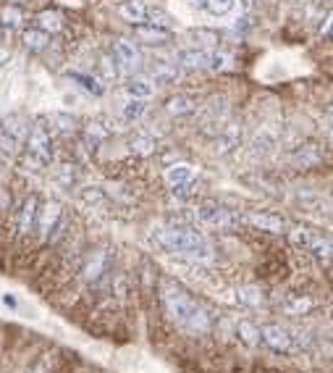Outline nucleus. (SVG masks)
I'll use <instances>...</instances> for the list:
<instances>
[{
	"mask_svg": "<svg viewBox=\"0 0 333 373\" xmlns=\"http://www.w3.org/2000/svg\"><path fill=\"white\" fill-rule=\"evenodd\" d=\"M284 313L286 315H307L315 308V299L307 297V295H289V297L281 302Z\"/></svg>",
	"mask_w": 333,
	"mask_h": 373,
	"instance_id": "6ab92c4d",
	"label": "nucleus"
},
{
	"mask_svg": "<svg viewBox=\"0 0 333 373\" xmlns=\"http://www.w3.org/2000/svg\"><path fill=\"white\" fill-rule=\"evenodd\" d=\"M24 24V11L19 5H5L0 11V27H8V30H16Z\"/></svg>",
	"mask_w": 333,
	"mask_h": 373,
	"instance_id": "bb28decb",
	"label": "nucleus"
},
{
	"mask_svg": "<svg viewBox=\"0 0 333 373\" xmlns=\"http://www.w3.org/2000/svg\"><path fill=\"white\" fill-rule=\"evenodd\" d=\"M286 234H289L291 242H294L297 247H302V250H307V245H310V239H312V231H310L307 226H289Z\"/></svg>",
	"mask_w": 333,
	"mask_h": 373,
	"instance_id": "7c9ffc66",
	"label": "nucleus"
},
{
	"mask_svg": "<svg viewBox=\"0 0 333 373\" xmlns=\"http://www.w3.org/2000/svg\"><path fill=\"white\" fill-rule=\"evenodd\" d=\"M134 34H137V40H142L147 45H165V43L171 40V32L152 27V24H139V27L134 30Z\"/></svg>",
	"mask_w": 333,
	"mask_h": 373,
	"instance_id": "dca6fc26",
	"label": "nucleus"
},
{
	"mask_svg": "<svg viewBox=\"0 0 333 373\" xmlns=\"http://www.w3.org/2000/svg\"><path fill=\"white\" fill-rule=\"evenodd\" d=\"M34 27L43 30L45 34H58L63 30V16H60V11H50V8L40 11L37 19H34Z\"/></svg>",
	"mask_w": 333,
	"mask_h": 373,
	"instance_id": "aec40b11",
	"label": "nucleus"
},
{
	"mask_svg": "<svg viewBox=\"0 0 333 373\" xmlns=\"http://www.w3.org/2000/svg\"><path fill=\"white\" fill-rule=\"evenodd\" d=\"M118 16H121L124 21L134 24V27H139V24L147 21V5L139 3V0H126V3L118 5Z\"/></svg>",
	"mask_w": 333,
	"mask_h": 373,
	"instance_id": "2eb2a0df",
	"label": "nucleus"
},
{
	"mask_svg": "<svg viewBox=\"0 0 333 373\" xmlns=\"http://www.w3.org/2000/svg\"><path fill=\"white\" fill-rule=\"evenodd\" d=\"M307 250L315 255L318 260H331V239L328 237H320V234H312V239H310V245H307Z\"/></svg>",
	"mask_w": 333,
	"mask_h": 373,
	"instance_id": "a878e982",
	"label": "nucleus"
},
{
	"mask_svg": "<svg viewBox=\"0 0 333 373\" xmlns=\"http://www.w3.org/2000/svg\"><path fill=\"white\" fill-rule=\"evenodd\" d=\"M21 43H24V47H27V50H32V53H43L45 47L50 45V34H45L43 30L32 27V30H24V34H21Z\"/></svg>",
	"mask_w": 333,
	"mask_h": 373,
	"instance_id": "4be33fe9",
	"label": "nucleus"
},
{
	"mask_svg": "<svg viewBox=\"0 0 333 373\" xmlns=\"http://www.w3.org/2000/svg\"><path fill=\"white\" fill-rule=\"evenodd\" d=\"M152 92H155V87L150 82H145V79H134V82L126 84V95L134 98V100H150Z\"/></svg>",
	"mask_w": 333,
	"mask_h": 373,
	"instance_id": "cd10ccee",
	"label": "nucleus"
},
{
	"mask_svg": "<svg viewBox=\"0 0 333 373\" xmlns=\"http://www.w3.org/2000/svg\"><path fill=\"white\" fill-rule=\"evenodd\" d=\"M147 19H150V24H152V27H160V30L171 32V27H174V19L165 14V11H160V8L147 11Z\"/></svg>",
	"mask_w": 333,
	"mask_h": 373,
	"instance_id": "2f4dec72",
	"label": "nucleus"
},
{
	"mask_svg": "<svg viewBox=\"0 0 333 373\" xmlns=\"http://www.w3.org/2000/svg\"><path fill=\"white\" fill-rule=\"evenodd\" d=\"M113 53H116L118 63L126 69V71H137V69H142V50L134 45V40H126V37H121L113 43Z\"/></svg>",
	"mask_w": 333,
	"mask_h": 373,
	"instance_id": "1a4fd4ad",
	"label": "nucleus"
},
{
	"mask_svg": "<svg viewBox=\"0 0 333 373\" xmlns=\"http://www.w3.org/2000/svg\"><path fill=\"white\" fill-rule=\"evenodd\" d=\"M236 334L246 347H257L260 344V326H255L252 321H239L236 324Z\"/></svg>",
	"mask_w": 333,
	"mask_h": 373,
	"instance_id": "393cba45",
	"label": "nucleus"
},
{
	"mask_svg": "<svg viewBox=\"0 0 333 373\" xmlns=\"http://www.w3.org/2000/svg\"><path fill=\"white\" fill-rule=\"evenodd\" d=\"M111 260H113V255L108 247H102V250H95V253L87 258V263H84V269H82V279L87 284H97L100 279L108 276V271H111Z\"/></svg>",
	"mask_w": 333,
	"mask_h": 373,
	"instance_id": "423d86ee",
	"label": "nucleus"
},
{
	"mask_svg": "<svg viewBox=\"0 0 333 373\" xmlns=\"http://www.w3.org/2000/svg\"><path fill=\"white\" fill-rule=\"evenodd\" d=\"M236 297H239V302L246 305V308H260V305H265V292H262L260 286H255V284L242 286V289L236 292Z\"/></svg>",
	"mask_w": 333,
	"mask_h": 373,
	"instance_id": "5701e85b",
	"label": "nucleus"
},
{
	"mask_svg": "<svg viewBox=\"0 0 333 373\" xmlns=\"http://www.w3.org/2000/svg\"><path fill=\"white\" fill-rule=\"evenodd\" d=\"M150 74H152V79L160 82V84H171V82H176V76H179V66H176V63H168V60H158Z\"/></svg>",
	"mask_w": 333,
	"mask_h": 373,
	"instance_id": "b1692460",
	"label": "nucleus"
},
{
	"mask_svg": "<svg viewBox=\"0 0 333 373\" xmlns=\"http://www.w3.org/2000/svg\"><path fill=\"white\" fill-rule=\"evenodd\" d=\"M69 79L79 82V84H82L87 92H92V95H102V84H97V79H92V76L79 74V71H71V74H69Z\"/></svg>",
	"mask_w": 333,
	"mask_h": 373,
	"instance_id": "72a5a7b5",
	"label": "nucleus"
},
{
	"mask_svg": "<svg viewBox=\"0 0 333 373\" xmlns=\"http://www.w3.org/2000/svg\"><path fill=\"white\" fill-rule=\"evenodd\" d=\"M194 37H197L205 47H218V43H220V34H218V32H210V30H197L194 32Z\"/></svg>",
	"mask_w": 333,
	"mask_h": 373,
	"instance_id": "4c0bfd02",
	"label": "nucleus"
},
{
	"mask_svg": "<svg viewBox=\"0 0 333 373\" xmlns=\"http://www.w3.org/2000/svg\"><path fill=\"white\" fill-rule=\"evenodd\" d=\"M30 373H47V360H43V363H37L34 368H32Z\"/></svg>",
	"mask_w": 333,
	"mask_h": 373,
	"instance_id": "37998d69",
	"label": "nucleus"
},
{
	"mask_svg": "<svg viewBox=\"0 0 333 373\" xmlns=\"http://www.w3.org/2000/svg\"><path fill=\"white\" fill-rule=\"evenodd\" d=\"M100 76H102V82L108 84V82H113L118 76V69H116V63H113V58H108V56H102L100 58Z\"/></svg>",
	"mask_w": 333,
	"mask_h": 373,
	"instance_id": "c9c22d12",
	"label": "nucleus"
},
{
	"mask_svg": "<svg viewBox=\"0 0 333 373\" xmlns=\"http://www.w3.org/2000/svg\"><path fill=\"white\" fill-rule=\"evenodd\" d=\"M8 58H11V53H8L5 47H0V66H5V63H8Z\"/></svg>",
	"mask_w": 333,
	"mask_h": 373,
	"instance_id": "c03bdc74",
	"label": "nucleus"
},
{
	"mask_svg": "<svg viewBox=\"0 0 333 373\" xmlns=\"http://www.w3.org/2000/svg\"><path fill=\"white\" fill-rule=\"evenodd\" d=\"M320 34H331V14H325V27H320Z\"/></svg>",
	"mask_w": 333,
	"mask_h": 373,
	"instance_id": "79ce46f5",
	"label": "nucleus"
},
{
	"mask_svg": "<svg viewBox=\"0 0 333 373\" xmlns=\"http://www.w3.org/2000/svg\"><path fill=\"white\" fill-rule=\"evenodd\" d=\"M194 190H197V179L187 181V184H179V187H171V192L176 197H189V194H194Z\"/></svg>",
	"mask_w": 333,
	"mask_h": 373,
	"instance_id": "ea45409f",
	"label": "nucleus"
},
{
	"mask_svg": "<svg viewBox=\"0 0 333 373\" xmlns=\"http://www.w3.org/2000/svg\"><path fill=\"white\" fill-rule=\"evenodd\" d=\"M63 218V208H60V203H56V200H47L45 205H40L37 208V221H34V229L40 231V237L47 242V237H50V231L58 226V221Z\"/></svg>",
	"mask_w": 333,
	"mask_h": 373,
	"instance_id": "0eeeda50",
	"label": "nucleus"
},
{
	"mask_svg": "<svg viewBox=\"0 0 333 373\" xmlns=\"http://www.w3.org/2000/svg\"><path fill=\"white\" fill-rule=\"evenodd\" d=\"M197 98H192V95H174V98H168V103H165V111L171 113V116H192L194 111H197Z\"/></svg>",
	"mask_w": 333,
	"mask_h": 373,
	"instance_id": "a211bd4d",
	"label": "nucleus"
},
{
	"mask_svg": "<svg viewBox=\"0 0 333 373\" xmlns=\"http://www.w3.org/2000/svg\"><path fill=\"white\" fill-rule=\"evenodd\" d=\"M37 208H40L37 194H30V197L24 200V208H21V213H19V234H21V237H27L32 229H34V221H37Z\"/></svg>",
	"mask_w": 333,
	"mask_h": 373,
	"instance_id": "4468645a",
	"label": "nucleus"
},
{
	"mask_svg": "<svg viewBox=\"0 0 333 373\" xmlns=\"http://www.w3.org/2000/svg\"><path fill=\"white\" fill-rule=\"evenodd\" d=\"M147 111V100H134V98H131L129 103L124 105V119L129 121H137L139 119V116H142V113H145Z\"/></svg>",
	"mask_w": 333,
	"mask_h": 373,
	"instance_id": "473e14b6",
	"label": "nucleus"
},
{
	"mask_svg": "<svg viewBox=\"0 0 333 373\" xmlns=\"http://www.w3.org/2000/svg\"><path fill=\"white\" fill-rule=\"evenodd\" d=\"M200 8H205L207 14H213V16H223V14H229L233 5H236V0H194Z\"/></svg>",
	"mask_w": 333,
	"mask_h": 373,
	"instance_id": "c85d7f7f",
	"label": "nucleus"
},
{
	"mask_svg": "<svg viewBox=\"0 0 333 373\" xmlns=\"http://www.w3.org/2000/svg\"><path fill=\"white\" fill-rule=\"evenodd\" d=\"M160 299H163V308H165L168 318H171L179 328L189 331V334H207L210 326H213L210 313L205 310L197 299H192V295H187L179 284L163 282V286H160Z\"/></svg>",
	"mask_w": 333,
	"mask_h": 373,
	"instance_id": "f257e3e1",
	"label": "nucleus"
},
{
	"mask_svg": "<svg viewBox=\"0 0 333 373\" xmlns=\"http://www.w3.org/2000/svg\"><path fill=\"white\" fill-rule=\"evenodd\" d=\"M229 66H231V56H229V53H223V50L210 53L207 69H213V71H223V69H229Z\"/></svg>",
	"mask_w": 333,
	"mask_h": 373,
	"instance_id": "f704fd0d",
	"label": "nucleus"
},
{
	"mask_svg": "<svg viewBox=\"0 0 333 373\" xmlns=\"http://www.w3.org/2000/svg\"><path fill=\"white\" fill-rule=\"evenodd\" d=\"M260 342H265L275 352H289L294 347V334L289 328L278 326V324H268L260 328Z\"/></svg>",
	"mask_w": 333,
	"mask_h": 373,
	"instance_id": "6e6552de",
	"label": "nucleus"
},
{
	"mask_svg": "<svg viewBox=\"0 0 333 373\" xmlns=\"http://www.w3.org/2000/svg\"><path fill=\"white\" fill-rule=\"evenodd\" d=\"M60 184H69V187H71L73 181H76V171H73L71 168V163H66L63 166V174H60Z\"/></svg>",
	"mask_w": 333,
	"mask_h": 373,
	"instance_id": "a19ab883",
	"label": "nucleus"
},
{
	"mask_svg": "<svg viewBox=\"0 0 333 373\" xmlns=\"http://www.w3.org/2000/svg\"><path fill=\"white\" fill-rule=\"evenodd\" d=\"M108 137H111V129L102 121H89L87 126H84V145L89 150H97L100 145H105Z\"/></svg>",
	"mask_w": 333,
	"mask_h": 373,
	"instance_id": "f3484780",
	"label": "nucleus"
},
{
	"mask_svg": "<svg viewBox=\"0 0 333 373\" xmlns=\"http://www.w3.org/2000/svg\"><path fill=\"white\" fill-rule=\"evenodd\" d=\"M194 216H197L205 226H213V229H233V226L242 221L233 210L223 208L216 200H203V203L194 208Z\"/></svg>",
	"mask_w": 333,
	"mask_h": 373,
	"instance_id": "39448f33",
	"label": "nucleus"
},
{
	"mask_svg": "<svg viewBox=\"0 0 333 373\" xmlns=\"http://www.w3.org/2000/svg\"><path fill=\"white\" fill-rule=\"evenodd\" d=\"M3 302H5V305H11V308H16V299H14V297H8V295L3 297Z\"/></svg>",
	"mask_w": 333,
	"mask_h": 373,
	"instance_id": "49530a36",
	"label": "nucleus"
},
{
	"mask_svg": "<svg viewBox=\"0 0 333 373\" xmlns=\"http://www.w3.org/2000/svg\"><path fill=\"white\" fill-rule=\"evenodd\" d=\"M53 121L58 124V129L63 135H73L76 132V119L69 116V113H53Z\"/></svg>",
	"mask_w": 333,
	"mask_h": 373,
	"instance_id": "e433bc0d",
	"label": "nucleus"
},
{
	"mask_svg": "<svg viewBox=\"0 0 333 373\" xmlns=\"http://www.w3.org/2000/svg\"><path fill=\"white\" fill-rule=\"evenodd\" d=\"M30 135V119L21 113H8L0 119V155H16L24 148V139Z\"/></svg>",
	"mask_w": 333,
	"mask_h": 373,
	"instance_id": "7ed1b4c3",
	"label": "nucleus"
},
{
	"mask_svg": "<svg viewBox=\"0 0 333 373\" xmlns=\"http://www.w3.org/2000/svg\"><path fill=\"white\" fill-rule=\"evenodd\" d=\"M197 179V174H194V168L189 163H174L165 168V181H168V187H179V184H187V181H194Z\"/></svg>",
	"mask_w": 333,
	"mask_h": 373,
	"instance_id": "412c9836",
	"label": "nucleus"
},
{
	"mask_svg": "<svg viewBox=\"0 0 333 373\" xmlns=\"http://www.w3.org/2000/svg\"><path fill=\"white\" fill-rule=\"evenodd\" d=\"M152 239L165 253L187 255V258H194V260H213V247H210V242L197 229H189V226H165V229L155 231Z\"/></svg>",
	"mask_w": 333,
	"mask_h": 373,
	"instance_id": "f03ea898",
	"label": "nucleus"
},
{
	"mask_svg": "<svg viewBox=\"0 0 333 373\" xmlns=\"http://www.w3.org/2000/svg\"><path fill=\"white\" fill-rule=\"evenodd\" d=\"M24 3H30V0H8V5H19V8H21Z\"/></svg>",
	"mask_w": 333,
	"mask_h": 373,
	"instance_id": "a18cd8bd",
	"label": "nucleus"
},
{
	"mask_svg": "<svg viewBox=\"0 0 333 373\" xmlns=\"http://www.w3.org/2000/svg\"><path fill=\"white\" fill-rule=\"evenodd\" d=\"M155 139L147 135H137L131 137V152H137V155H142V158H147V155H152L155 152Z\"/></svg>",
	"mask_w": 333,
	"mask_h": 373,
	"instance_id": "c756f323",
	"label": "nucleus"
},
{
	"mask_svg": "<svg viewBox=\"0 0 333 373\" xmlns=\"http://www.w3.org/2000/svg\"><path fill=\"white\" fill-rule=\"evenodd\" d=\"M239 142H242V126L236 121H229L216 135V152L218 155H229L231 150L239 148Z\"/></svg>",
	"mask_w": 333,
	"mask_h": 373,
	"instance_id": "9b49d317",
	"label": "nucleus"
},
{
	"mask_svg": "<svg viewBox=\"0 0 333 373\" xmlns=\"http://www.w3.org/2000/svg\"><path fill=\"white\" fill-rule=\"evenodd\" d=\"M11 216V192L5 187H0V218Z\"/></svg>",
	"mask_w": 333,
	"mask_h": 373,
	"instance_id": "58836bf2",
	"label": "nucleus"
},
{
	"mask_svg": "<svg viewBox=\"0 0 333 373\" xmlns=\"http://www.w3.org/2000/svg\"><path fill=\"white\" fill-rule=\"evenodd\" d=\"M24 148H27V155H32L34 161H40L43 166H50V161H53V137H50V129L45 126L43 121L30 126Z\"/></svg>",
	"mask_w": 333,
	"mask_h": 373,
	"instance_id": "20e7f679",
	"label": "nucleus"
},
{
	"mask_svg": "<svg viewBox=\"0 0 333 373\" xmlns=\"http://www.w3.org/2000/svg\"><path fill=\"white\" fill-rule=\"evenodd\" d=\"M291 163L297 166V168H315V166L323 163V148H320L318 142H304L291 155Z\"/></svg>",
	"mask_w": 333,
	"mask_h": 373,
	"instance_id": "f8f14e48",
	"label": "nucleus"
},
{
	"mask_svg": "<svg viewBox=\"0 0 333 373\" xmlns=\"http://www.w3.org/2000/svg\"><path fill=\"white\" fill-rule=\"evenodd\" d=\"M0 32H3V27H0Z\"/></svg>",
	"mask_w": 333,
	"mask_h": 373,
	"instance_id": "de8ad7c7",
	"label": "nucleus"
},
{
	"mask_svg": "<svg viewBox=\"0 0 333 373\" xmlns=\"http://www.w3.org/2000/svg\"><path fill=\"white\" fill-rule=\"evenodd\" d=\"M244 221L252 229H260V231H271V234H286L289 231V221L275 216V213H246Z\"/></svg>",
	"mask_w": 333,
	"mask_h": 373,
	"instance_id": "9d476101",
	"label": "nucleus"
},
{
	"mask_svg": "<svg viewBox=\"0 0 333 373\" xmlns=\"http://www.w3.org/2000/svg\"><path fill=\"white\" fill-rule=\"evenodd\" d=\"M207 60H210V50H181L176 56V66L187 71H203L207 69Z\"/></svg>",
	"mask_w": 333,
	"mask_h": 373,
	"instance_id": "ddd939ff",
	"label": "nucleus"
}]
</instances>
